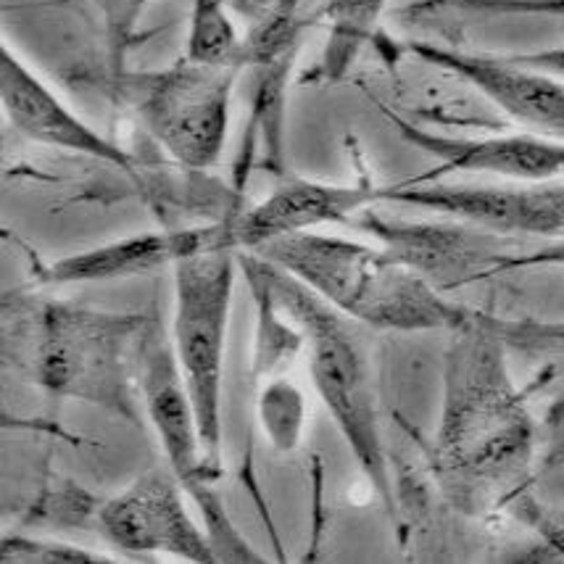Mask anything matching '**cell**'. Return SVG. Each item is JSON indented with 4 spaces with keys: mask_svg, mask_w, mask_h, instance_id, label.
<instances>
[{
    "mask_svg": "<svg viewBox=\"0 0 564 564\" xmlns=\"http://www.w3.org/2000/svg\"><path fill=\"white\" fill-rule=\"evenodd\" d=\"M448 335L438 430L420 443L448 509L482 520L530 496L535 420L509 372L507 340L491 325V312L478 308Z\"/></svg>",
    "mask_w": 564,
    "mask_h": 564,
    "instance_id": "6da1fadb",
    "label": "cell"
},
{
    "mask_svg": "<svg viewBox=\"0 0 564 564\" xmlns=\"http://www.w3.org/2000/svg\"><path fill=\"white\" fill-rule=\"evenodd\" d=\"M151 317L17 288L0 304V356L9 372L51 399L140 422L135 359Z\"/></svg>",
    "mask_w": 564,
    "mask_h": 564,
    "instance_id": "7a4b0ae2",
    "label": "cell"
},
{
    "mask_svg": "<svg viewBox=\"0 0 564 564\" xmlns=\"http://www.w3.org/2000/svg\"><path fill=\"white\" fill-rule=\"evenodd\" d=\"M257 253L306 282L327 304L369 330L454 333L478 312L448 299L412 267L395 261L386 248L344 235H291Z\"/></svg>",
    "mask_w": 564,
    "mask_h": 564,
    "instance_id": "3957f363",
    "label": "cell"
},
{
    "mask_svg": "<svg viewBox=\"0 0 564 564\" xmlns=\"http://www.w3.org/2000/svg\"><path fill=\"white\" fill-rule=\"evenodd\" d=\"M264 267L278 304L306 333L308 375L319 401L344 435L369 488L395 520V486L391 454L382 435L378 375L367 340L369 327L346 317L306 282L280 270L270 259H264Z\"/></svg>",
    "mask_w": 564,
    "mask_h": 564,
    "instance_id": "277c9868",
    "label": "cell"
},
{
    "mask_svg": "<svg viewBox=\"0 0 564 564\" xmlns=\"http://www.w3.org/2000/svg\"><path fill=\"white\" fill-rule=\"evenodd\" d=\"M135 380L140 404H143L145 417L161 443L166 467L185 488L187 499L196 503L217 562L264 564L267 560L240 533L217 491L221 475L206 459L196 412H193L191 395H187L177 359H174L172 338L166 335L159 312H153L151 322L140 335Z\"/></svg>",
    "mask_w": 564,
    "mask_h": 564,
    "instance_id": "5b68a950",
    "label": "cell"
},
{
    "mask_svg": "<svg viewBox=\"0 0 564 564\" xmlns=\"http://www.w3.org/2000/svg\"><path fill=\"white\" fill-rule=\"evenodd\" d=\"M238 74L183 56L164 69L109 74V90L183 170L206 172L225 153Z\"/></svg>",
    "mask_w": 564,
    "mask_h": 564,
    "instance_id": "8992f818",
    "label": "cell"
},
{
    "mask_svg": "<svg viewBox=\"0 0 564 564\" xmlns=\"http://www.w3.org/2000/svg\"><path fill=\"white\" fill-rule=\"evenodd\" d=\"M174 317L172 348L191 395L193 412L209 465L221 467V386H225L227 330H230L232 288L238 251L209 248L172 267Z\"/></svg>",
    "mask_w": 564,
    "mask_h": 564,
    "instance_id": "52a82bcc",
    "label": "cell"
},
{
    "mask_svg": "<svg viewBox=\"0 0 564 564\" xmlns=\"http://www.w3.org/2000/svg\"><path fill=\"white\" fill-rule=\"evenodd\" d=\"M356 230L372 235L380 248L401 264L412 267L443 293L473 282L499 278V267L517 248L520 238L482 230L469 221H406L382 217L372 206L348 221Z\"/></svg>",
    "mask_w": 564,
    "mask_h": 564,
    "instance_id": "ba28073f",
    "label": "cell"
},
{
    "mask_svg": "<svg viewBox=\"0 0 564 564\" xmlns=\"http://www.w3.org/2000/svg\"><path fill=\"white\" fill-rule=\"evenodd\" d=\"M386 204H404L414 209L462 219L507 238L554 240L564 235V183H517V185H456L446 180L414 183L401 180L380 185Z\"/></svg>",
    "mask_w": 564,
    "mask_h": 564,
    "instance_id": "9c48e42d",
    "label": "cell"
},
{
    "mask_svg": "<svg viewBox=\"0 0 564 564\" xmlns=\"http://www.w3.org/2000/svg\"><path fill=\"white\" fill-rule=\"evenodd\" d=\"M185 488L170 467L148 469L122 494L104 499L98 533L124 556H177L183 562L214 564L209 533L185 507Z\"/></svg>",
    "mask_w": 564,
    "mask_h": 564,
    "instance_id": "30bf717a",
    "label": "cell"
},
{
    "mask_svg": "<svg viewBox=\"0 0 564 564\" xmlns=\"http://www.w3.org/2000/svg\"><path fill=\"white\" fill-rule=\"evenodd\" d=\"M404 51L417 62L448 72L478 90L488 104H494V109H499L522 130L564 143L562 79L514 62L512 56L469 53L438 43H420V40L406 43Z\"/></svg>",
    "mask_w": 564,
    "mask_h": 564,
    "instance_id": "8fae6325",
    "label": "cell"
},
{
    "mask_svg": "<svg viewBox=\"0 0 564 564\" xmlns=\"http://www.w3.org/2000/svg\"><path fill=\"white\" fill-rule=\"evenodd\" d=\"M393 130L414 145L417 151L435 159V170L417 177L414 183H433L448 174H496V177L512 180V183H549L564 177V143L552 138L535 135V132H496V135L465 138L443 135L427 130L412 119L401 117L395 109L378 104Z\"/></svg>",
    "mask_w": 564,
    "mask_h": 564,
    "instance_id": "7c38bea8",
    "label": "cell"
},
{
    "mask_svg": "<svg viewBox=\"0 0 564 564\" xmlns=\"http://www.w3.org/2000/svg\"><path fill=\"white\" fill-rule=\"evenodd\" d=\"M378 187L367 177L351 185H335L285 174L270 196L227 219L232 246L238 251H259L291 235L351 221L356 214L378 204Z\"/></svg>",
    "mask_w": 564,
    "mask_h": 564,
    "instance_id": "4fadbf2b",
    "label": "cell"
},
{
    "mask_svg": "<svg viewBox=\"0 0 564 564\" xmlns=\"http://www.w3.org/2000/svg\"><path fill=\"white\" fill-rule=\"evenodd\" d=\"M0 100L6 119L22 138L56 151L96 159L138 177L135 156L77 117L9 45L0 48Z\"/></svg>",
    "mask_w": 564,
    "mask_h": 564,
    "instance_id": "5bb4252c",
    "label": "cell"
},
{
    "mask_svg": "<svg viewBox=\"0 0 564 564\" xmlns=\"http://www.w3.org/2000/svg\"><path fill=\"white\" fill-rule=\"evenodd\" d=\"M209 248H238L232 246L230 221H206V225L180 227V230L135 232L127 238L109 240L87 251L40 264L35 280L40 285H87V282H111L153 274L174 267L193 253Z\"/></svg>",
    "mask_w": 564,
    "mask_h": 564,
    "instance_id": "9a60e30c",
    "label": "cell"
},
{
    "mask_svg": "<svg viewBox=\"0 0 564 564\" xmlns=\"http://www.w3.org/2000/svg\"><path fill=\"white\" fill-rule=\"evenodd\" d=\"M238 270L251 291L253 312H257L251 367H248V380L251 388H257L259 382L278 378L282 369L293 365L295 356L306 346V333L288 317L285 308L272 295L264 257H259L257 251H238Z\"/></svg>",
    "mask_w": 564,
    "mask_h": 564,
    "instance_id": "2e32d148",
    "label": "cell"
},
{
    "mask_svg": "<svg viewBox=\"0 0 564 564\" xmlns=\"http://www.w3.org/2000/svg\"><path fill=\"white\" fill-rule=\"evenodd\" d=\"M388 0H325L314 13V22L327 26L325 48L317 66H312L301 83L304 85H338L351 74L354 64L369 43L378 37V26Z\"/></svg>",
    "mask_w": 564,
    "mask_h": 564,
    "instance_id": "e0dca14e",
    "label": "cell"
},
{
    "mask_svg": "<svg viewBox=\"0 0 564 564\" xmlns=\"http://www.w3.org/2000/svg\"><path fill=\"white\" fill-rule=\"evenodd\" d=\"M183 56L193 64L246 69V37H240L227 0H193Z\"/></svg>",
    "mask_w": 564,
    "mask_h": 564,
    "instance_id": "ac0fdd59",
    "label": "cell"
},
{
    "mask_svg": "<svg viewBox=\"0 0 564 564\" xmlns=\"http://www.w3.org/2000/svg\"><path fill=\"white\" fill-rule=\"evenodd\" d=\"M257 420L278 454H293L306 430V395L288 378H270L257 386Z\"/></svg>",
    "mask_w": 564,
    "mask_h": 564,
    "instance_id": "d6986e66",
    "label": "cell"
},
{
    "mask_svg": "<svg viewBox=\"0 0 564 564\" xmlns=\"http://www.w3.org/2000/svg\"><path fill=\"white\" fill-rule=\"evenodd\" d=\"M93 6L104 26L106 58L109 74H122L127 69V56L140 43V19L153 0H51L45 6Z\"/></svg>",
    "mask_w": 564,
    "mask_h": 564,
    "instance_id": "ffe728a7",
    "label": "cell"
},
{
    "mask_svg": "<svg viewBox=\"0 0 564 564\" xmlns=\"http://www.w3.org/2000/svg\"><path fill=\"white\" fill-rule=\"evenodd\" d=\"M0 562L3 564H104L117 562V556L93 552V549L74 546L56 539H43V535H30L17 530V533H3L0 541Z\"/></svg>",
    "mask_w": 564,
    "mask_h": 564,
    "instance_id": "44dd1931",
    "label": "cell"
},
{
    "mask_svg": "<svg viewBox=\"0 0 564 564\" xmlns=\"http://www.w3.org/2000/svg\"><path fill=\"white\" fill-rule=\"evenodd\" d=\"M104 499H96L85 488L74 482H62V488H51L30 507L26 520L30 522H48L56 528H79V525H98V512Z\"/></svg>",
    "mask_w": 564,
    "mask_h": 564,
    "instance_id": "7402d4cb",
    "label": "cell"
},
{
    "mask_svg": "<svg viewBox=\"0 0 564 564\" xmlns=\"http://www.w3.org/2000/svg\"><path fill=\"white\" fill-rule=\"evenodd\" d=\"M459 11L475 17H552L564 19V0H438L427 11ZM425 11V13H427ZM420 13V17H425Z\"/></svg>",
    "mask_w": 564,
    "mask_h": 564,
    "instance_id": "603a6c76",
    "label": "cell"
},
{
    "mask_svg": "<svg viewBox=\"0 0 564 564\" xmlns=\"http://www.w3.org/2000/svg\"><path fill=\"white\" fill-rule=\"evenodd\" d=\"M496 333L507 340V346L522 348H562L564 322H535V319H503L491 314Z\"/></svg>",
    "mask_w": 564,
    "mask_h": 564,
    "instance_id": "cb8c5ba5",
    "label": "cell"
},
{
    "mask_svg": "<svg viewBox=\"0 0 564 564\" xmlns=\"http://www.w3.org/2000/svg\"><path fill=\"white\" fill-rule=\"evenodd\" d=\"M539 267H564V235L541 246H522L499 267V274H512Z\"/></svg>",
    "mask_w": 564,
    "mask_h": 564,
    "instance_id": "d4e9b609",
    "label": "cell"
},
{
    "mask_svg": "<svg viewBox=\"0 0 564 564\" xmlns=\"http://www.w3.org/2000/svg\"><path fill=\"white\" fill-rule=\"evenodd\" d=\"M230 9L248 19V26L264 22H282V19H299V6L304 0H227Z\"/></svg>",
    "mask_w": 564,
    "mask_h": 564,
    "instance_id": "484cf974",
    "label": "cell"
},
{
    "mask_svg": "<svg viewBox=\"0 0 564 564\" xmlns=\"http://www.w3.org/2000/svg\"><path fill=\"white\" fill-rule=\"evenodd\" d=\"M514 62L533 66V69L552 74V77L564 83V45L560 48H546V51H533V53H512Z\"/></svg>",
    "mask_w": 564,
    "mask_h": 564,
    "instance_id": "4316f807",
    "label": "cell"
},
{
    "mask_svg": "<svg viewBox=\"0 0 564 564\" xmlns=\"http://www.w3.org/2000/svg\"><path fill=\"white\" fill-rule=\"evenodd\" d=\"M435 3H438V0H417V3H412V6H409V9H404L401 13H404V17H420V13H425L427 9H433Z\"/></svg>",
    "mask_w": 564,
    "mask_h": 564,
    "instance_id": "83f0119b",
    "label": "cell"
}]
</instances>
